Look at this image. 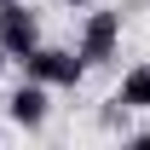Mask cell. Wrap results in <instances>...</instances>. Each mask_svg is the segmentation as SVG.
Returning <instances> with one entry per match:
<instances>
[{"label": "cell", "instance_id": "4", "mask_svg": "<svg viewBox=\"0 0 150 150\" xmlns=\"http://www.w3.org/2000/svg\"><path fill=\"white\" fill-rule=\"evenodd\" d=\"M46 93H52L46 81H29V75H23V87H12V98H6V115H12L18 127L35 133L40 121H46V110H52V104H46Z\"/></svg>", "mask_w": 150, "mask_h": 150}, {"label": "cell", "instance_id": "6", "mask_svg": "<svg viewBox=\"0 0 150 150\" xmlns=\"http://www.w3.org/2000/svg\"><path fill=\"white\" fill-rule=\"evenodd\" d=\"M58 6H69V12H81V6H93V0H58Z\"/></svg>", "mask_w": 150, "mask_h": 150}, {"label": "cell", "instance_id": "5", "mask_svg": "<svg viewBox=\"0 0 150 150\" xmlns=\"http://www.w3.org/2000/svg\"><path fill=\"white\" fill-rule=\"evenodd\" d=\"M115 104H127V110H150V64H133V69L121 75Z\"/></svg>", "mask_w": 150, "mask_h": 150}, {"label": "cell", "instance_id": "7", "mask_svg": "<svg viewBox=\"0 0 150 150\" xmlns=\"http://www.w3.org/2000/svg\"><path fill=\"white\" fill-rule=\"evenodd\" d=\"M0 69H6V52H0Z\"/></svg>", "mask_w": 150, "mask_h": 150}, {"label": "cell", "instance_id": "2", "mask_svg": "<svg viewBox=\"0 0 150 150\" xmlns=\"http://www.w3.org/2000/svg\"><path fill=\"white\" fill-rule=\"evenodd\" d=\"M115 46H121V12H87V23H81V46H75V52L87 58V69L110 64Z\"/></svg>", "mask_w": 150, "mask_h": 150}, {"label": "cell", "instance_id": "8", "mask_svg": "<svg viewBox=\"0 0 150 150\" xmlns=\"http://www.w3.org/2000/svg\"><path fill=\"white\" fill-rule=\"evenodd\" d=\"M0 6H6V0H0Z\"/></svg>", "mask_w": 150, "mask_h": 150}, {"label": "cell", "instance_id": "3", "mask_svg": "<svg viewBox=\"0 0 150 150\" xmlns=\"http://www.w3.org/2000/svg\"><path fill=\"white\" fill-rule=\"evenodd\" d=\"M40 46V18L23 6V0H6L0 6V52L6 58H23Z\"/></svg>", "mask_w": 150, "mask_h": 150}, {"label": "cell", "instance_id": "1", "mask_svg": "<svg viewBox=\"0 0 150 150\" xmlns=\"http://www.w3.org/2000/svg\"><path fill=\"white\" fill-rule=\"evenodd\" d=\"M18 64H23L29 81H46V87H81V75H87V58L69 52V46H35Z\"/></svg>", "mask_w": 150, "mask_h": 150}, {"label": "cell", "instance_id": "9", "mask_svg": "<svg viewBox=\"0 0 150 150\" xmlns=\"http://www.w3.org/2000/svg\"><path fill=\"white\" fill-rule=\"evenodd\" d=\"M0 133H6V127H0Z\"/></svg>", "mask_w": 150, "mask_h": 150}]
</instances>
